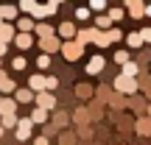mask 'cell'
<instances>
[{"instance_id":"obj_8","label":"cell","mask_w":151,"mask_h":145,"mask_svg":"<svg viewBox=\"0 0 151 145\" xmlns=\"http://www.w3.org/2000/svg\"><path fill=\"white\" fill-rule=\"evenodd\" d=\"M20 9L17 6H0V20H17Z\"/></svg>"},{"instance_id":"obj_23","label":"cell","mask_w":151,"mask_h":145,"mask_svg":"<svg viewBox=\"0 0 151 145\" xmlns=\"http://www.w3.org/2000/svg\"><path fill=\"white\" fill-rule=\"evenodd\" d=\"M90 14H92L90 9H81V6L76 9V17H78V20H90Z\"/></svg>"},{"instance_id":"obj_35","label":"cell","mask_w":151,"mask_h":145,"mask_svg":"<svg viewBox=\"0 0 151 145\" xmlns=\"http://www.w3.org/2000/svg\"><path fill=\"white\" fill-rule=\"evenodd\" d=\"M0 137H3V126H0Z\"/></svg>"},{"instance_id":"obj_31","label":"cell","mask_w":151,"mask_h":145,"mask_svg":"<svg viewBox=\"0 0 151 145\" xmlns=\"http://www.w3.org/2000/svg\"><path fill=\"white\" fill-rule=\"evenodd\" d=\"M140 36H143V42H151V28H143Z\"/></svg>"},{"instance_id":"obj_30","label":"cell","mask_w":151,"mask_h":145,"mask_svg":"<svg viewBox=\"0 0 151 145\" xmlns=\"http://www.w3.org/2000/svg\"><path fill=\"white\" fill-rule=\"evenodd\" d=\"M14 70H25V59H22V56L14 59Z\"/></svg>"},{"instance_id":"obj_22","label":"cell","mask_w":151,"mask_h":145,"mask_svg":"<svg viewBox=\"0 0 151 145\" xmlns=\"http://www.w3.org/2000/svg\"><path fill=\"white\" fill-rule=\"evenodd\" d=\"M17 9H20V11H31V14H34V11H37V3H31V0H25V3H20Z\"/></svg>"},{"instance_id":"obj_10","label":"cell","mask_w":151,"mask_h":145,"mask_svg":"<svg viewBox=\"0 0 151 145\" xmlns=\"http://www.w3.org/2000/svg\"><path fill=\"white\" fill-rule=\"evenodd\" d=\"M0 92H14V81L6 73H0Z\"/></svg>"},{"instance_id":"obj_19","label":"cell","mask_w":151,"mask_h":145,"mask_svg":"<svg viewBox=\"0 0 151 145\" xmlns=\"http://www.w3.org/2000/svg\"><path fill=\"white\" fill-rule=\"evenodd\" d=\"M115 61H118L120 67H123L126 61H132V59H129V50H118V53H115Z\"/></svg>"},{"instance_id":"obj_20","label":"cell","mask_w":151,"mask_h":145,"mask_svg":"<svg viewBox=\"0 0 151 145\" xmlns=\"http://www.w3.org/2000/svg\"><path fill=\"white\" fill-rule=\"evenodd\" d=\"M50 34H53V28H50V25H37V36H42V39H48Z\"/></svg>"},{"instance_id":"obj_36","label":"cell","mask_w":151,"mask_h":145,"mask_svg":"<svg viewBox=\"0 0 151 145\" xmlns=\"http://www.w3.org/2000/svg\"><path fill=\"white\" fill-rule=\"evenodd\" d=\"M0 28H3V20H0Z\"/></svg>"},{"instance_id":"obj_14","label":"cell","mask_w":151,"mask_h":145,"mask_svg":"<svg viewBox=\"0 0 151 145\" xmlns=\"http://www.w3.org/2000/svg\"><path fill=\"white\" fill-rule=\"evenodd\" d=\"M14 98L20 103H28V101H34V92L31 89H20V92H14Z\"/></svg>"},{"instance_id":"obj_5","label":"cell","mask_w":151,"mask_h":145,"mask_svg":"<svg viewBox=\"0 0 151 145\" xmlns=\"http://www.w3.org/2000/svg\"><path fill=\"white\" fill-rule=\"evenodd\" d=\"M59 9V3H48V6H37V11H34V17L37 20H45V17H50L53 11Z\"/></svg>"},{"instance_id":"obj_29","label":"cell","mask_w":151,"mask_h":145,"mask_svg":"<svg viewBox=\"0 0 151 145\" xmlns=\"http://www.w3.org/2000/svg\"><path fill=\"white\" fill-rule=\"evenodd\" d=\"M140 134H151V120H143L140 123Z\"/></svg>"},{"instance_id":"obj_7","label":"cell","mask_w":151,"mask_h":145,"mask_svg":"<svg viewBox=\"0 0 151 145\" xmlns=\"http://www.w3.org/2000/svg\"><path fill=\"white\" fill-rule=\"evenodd\" d=\"M101 70H104V56H92V61L87 64V73H90V75H98Z\"/></svg>"},{"instance_id":"obj_12","label":"cell","mask_w":151,"mask_h":145,"mask_svg":"<svg viewBox=\"0 0 151 145\" xmlns=\"http://www.w3.org/2000/svg\"><path fill=\"white\" fill-rule=\"evenodd\" d=\"M109 22H112V20H109L106 14L95 17V28H98V31H101V34H106V31H109Z\"/></svg>"},{"instance_id":"obj_24","label":"cell","mask_w":151,"mask_h":145,"mask_svg":"<svg viewBox=\"0 0 151 145\" xmlns=\"http://www.w3.org/2000/svg\"><path fill=\"white\" fill-rule=\"evenodd\" d=\"M106 39H109V42H118V39H120V31H118V28H109V31H106Z\"/></svg>"},{"instance_id":"obj_26","label":"cell","mask_w":151,"mask_h":145,"mask_svg":"<svg viewBox=\"0 0 151 145\" xmlns=\"http://www.w3.org/2000/svg\"><path fill=\"white\" fill-rule=\"evenodd\" d=\"M31 28H34V22H31V20H20V34H28Z\"/></svg>"},{"instance_id":"obj_18","label":"cell","mask_w":151,"mask_h":145,"mask_svg":"<svg viewBox=\"0 0 151 145\" xmlns=\"http://www.w3.org/2000/svg\"><path fill=\"white\" fill-rule=\"evenodd\" d=\"M56 86H59V81H56L53 75H45V92H53Z\"/></svg>"},{"instance_id":"obj_3","label":"cell","mask_w":151,"mask_h":145,"mask_svg":"<svg viewBox=\"0 0 151 145\" xmlns=\"http://www.w3.org/2000/svg\"><path fill=\"white\" fill-rule=\"evenodd\" d=\"M37 106H39V109H45V112H50V109L56 106L53 92H39V95H37Z\"/></svg>"},{"instance_id":"obj_13","label":"cell","mask_w":151,"mask_h":145,"mask_svg":"<svg viewBox=\"0 0 151 145\" xmlns=\"http://www.w3.org/2000/svg\"><path fill=\"white\" fill-rule=\"evenodd\" d=\"M11 39H14V28H11V25H3V28H0V42H11Z\"/></svg>"},{"instance_id":"obj_2","label":"cell","mask_w":151,"mask_h":145,"mask_svg":"<svg viewBox=\"0 0 151 145\" xmlns=\"http://www.w3.org/2000/svg\"><path fill=\"white\" fill-rule=\"evenodd\" d=\"M115 89H120V92H134L137 89V81L134 78H126V75H118V78H115Z\"/></svg>"},{"instance_id":"obj_17","label":"cell","mask_w":151,"mask_h":145,"mask_svg":"<svg viewBox=\"0 0 151 145\" xmlns=\"http://www.w3.org/2000/svg\"><path fill=\"white\" fill-rule=\"evenodd\" d=\"M17 123H20V120H17L14 114H3V131L6 129H17Z\"/></svg>"},{"instance_id":"obj_27","label":"cell","mask_w":151,"mask_h":145,"mask_svg":"<svg viewBox=\"0 0 151 145\" xmlns=\"http://www.w3.org/2000/svg\"><path fill=\"white\" fill-rule=\"evenodd\" d=\"M59 31H62V34H65V36H73V34H76V31H73V25H70V22H65V25H62V28H59Z\"/></svg>"},{"instance_id":"obj_16","label":"cell","mask_w":151,"mask_h":145,"mask_svg":"<svg viewBox=\"0 0 151 145\" xmlns=\"http://www.w3.org/2000/svg\"><path fill=\"white\" fill-rule=\"evenodd\" d=\"M126 45H129V48H140L143 36H140V34H129V36H126Z\"/></svg>"},{"instance_id":"obj_34","label":"cell","mask_w":151,"mask_h":145,"mask_svg":"<svg viewBox=\"0 0 151 145\" xmlns=\"http://www.w3.org/2000/svg\"><path fill=\"white\" fill-rule=\"evenodd\" d=\"M146 14H148V17H151V3H148V6H146Z\"/></svg>"},{"instance_id":"obj_6","label":"cell","mask_w":151,"mask_h":145,"mask_svg":"<svg viewBox=\"0 0 151 145\" xmlns=\"http://www.w3.org/2000/svg\"><path fill=\"white\" fill-rule=\"evenodd\" d=\"M14 112H17L14 98H0V114H14Z\"/></svg>"},{"instance_id":"obj_32","label":"cell","mask_w":151,"mask_h":145,"mask_svg":"<svg viewBox=\"0 0 151 145\" xmlns=\"http://www.w3.org/2000/svg\"><path fill=\"white\" fill-rule=\"evenodd\" d=\"M34 145H48V137H37V140H34Z\"/></svg>"},{"instance_id":"obj_1","label":"cell","mask_w":151,"mask_h":145,"mask_svg":"<svg viewBox=\"0 0 151 145\" xmlns=\"http://www.w3.org/2000/svg\"><path fill=\"white\" fill-rule=\"evenodd\" d=\"M31 129H34V123H31V117H22L20 123H17V140H20V142H25V140H31Z\"/></svg>"},{"instance_id":"obj_25","label":"cell","mask_w":151,"mask_h":145,"mask_svg":"<svg viewBox=\"0 0 151 145\" xmlns=\"http://www.w3.org/2000/svg\"><path fill=\"white\" fill-rule=\"evenodd\" d=\"M104 9H106L104 0H92V3H90V11H104Z\"/></svg>"},{"instance_id":"obj_9","label":"cell","mask_w":151,"mask_h":145,"mask_svg":"<svg viewBox=\"0 0 151 145\" xmlns=\"http://www.w3.org/2000/svg\"><path fill=\"white\" fill-rule=\"evenodd\" d=\"M14 42H17V48H20V50H25V48H31V45H34V39H31V34H17Z\"/></svg>"},{"instance_id":"obj_21","label":"cell","mask_w":151,"mask_h":145,"mask_svg":"<svg viewBox=\"0 0 151 145\" xmlns=\"http://www.w3.org/2000/svg\"><path fill=\"white\" fill-rule=\"evenodd\" d=\"M109 20H112V22H118V20H123V9H112V11H109Z\"/></svg>"},{"instance_id":"obj_11","label":"cell","mask_w":151,"mask_h":145,"mask_svg":"<svg viewBox=\"0 0 151 145\" xmlns=\"http://www.w3.org/2000/svg\"><path fill=\"white\" fill-rule=\"evenodd\" d=\"M48 120V112L45 109H39V106H34V112H31V123H45Z\"/></svg>"},{"instance_id":"obj_15","label":"cell","mask_w":151,"mask_h":145,"mask_svg":"<svg viewBox=\"0 0 151 145\" xmlns=\"http://www.w3.org/2000/svg\"><path fill=\"white\" fill-rule=\"evenodd\" d=\"M120 75H126V78H134V75H137V64H134V61H126V64H123V73H120Z\"/></svg>"},{"instance_id":"obj_28","label":"cell","mask_w":151,"mask_h":145,"mask_svg":"<svg viewBox=\"0 0 151 145\" xmlns=\"http://www.w3.org/2000/svg\"><path fill=\"white\" fill-rule=\"evenodd\" d=\"M37 64H39V67H48V64H50V56H48V53H42V56L37 59Z\"/></svg>"},{"instance_id":"obj_33","label":"cell","mask_w":151,"mask_h":145,"mask_svg":"<svg viewBox=\"0 0 151 145\" xmlns=\"http://www.w3.org/2000/svg\"><path fill=\"white\" fill-rule=\"evenodd\" d=\"M3 53H6V45H3V42H0V56H3Z\"/></svg>"},{"instance_id":"obj_4","label":"cell","mask_w":151,"mask_h":145,"mask_svg":"<svg viewBox=\"0 0 151 145\" xmlns=\"http://www.w3.org/2000/svg\"><path fill=\"white\" fill-rule=\"evenodd\" d=\"M28 89H31V92H37V95H39V92H45V75L34 73L31 78H28Z\"/></svg>"}]
</instances>
